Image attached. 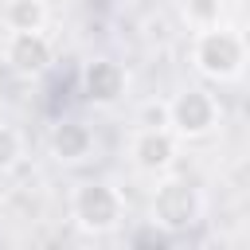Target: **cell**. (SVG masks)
Wrapping results in <instances>:
<instances>
[{
	"label": "cell",
	"mask_w": 250,
	"mask_h": 250,
	"mask_svg": "<svg viewBox=\"0 0 250 250\" xmlns=\"http://www.w3.org/2000/svg\"><path fill=\"white\" fill-rule=\"evenodd\" d=\"M8 27L12 31H43L47 23V4L43 0H12L8 12H4Z\"/></svg>",
	"instance_id": "9c48e42d"
},
{
	"label": "cell",
	"mask_w": 250,
	"mask_h": 250,
	"mask_svg": "<svg viewBox=\"0 0 250 250\" xmlns=\"http://www.w3.org/2000/svg\"><path fill=\"white\" fill-rule=\"evenodd\" d=\"M20 156H23V137H20V129L0 125V172H4V168H12Z\"/></svg>",
	"instance_id": "30bf717a"
},
{
	"label": "cell",
	"mask_w": 250,
	"mask_h": 250,
	"mask_svg": "<svg viewBox=\"0 0 250 250\" xmlns=\"http://www.w3.org/2000/svg\"><path fill=\"white\" fill-rule=\"evenodd\" d=\"M82 90H86L90 102H98V105H113V102L125 94V70H121L117 62H109V59H98V62L86 66V74H82Z\"/></svg>",
	"instance_id": "52a82bcc"
},
{
	"label": "cell",
	"mask_w": 250,
	"mask_h": 250,
	"mask_svg": "<svg viewBox=\"0 0 250 250\" xmlns=\"http://www.w3.org/2000/svg\"><path fill=\"white\" fill-rule=\"evenodd\" d=\"M191 59L195 66L207 74V78H219V82H230L242 74V62H246V43L238 31L230 27H203L191 43Z\"/></svg>",
	"instance_id": "6da1fadb"
},
{
	"label": "cell",
	"mask_w": 250,
	"mask_h": 250,
	"mask_svg": "<svg viewBox=\"0 0 250 250\" xmlns=\"http://www.w3.org/2000/svg\"><path fill=\"white\" fill-rule=\"evenodd\" d=\"M199 211H203V199H199V191H195L191 184H184V180H168V184H160L156 195H152V223L164 227L168 234L191 227V223L199 219Z\"/></svg>",
	"instance_id": "3957f363"
},
{
	"label": "cell",
	"mask_w": 250,
	"mask_h": 250,
	"mask_svg": "<svg viewBox=\"0 0 250 250\" xmlns=\"http://www.w3.org/2000/svg\"><path fill=\"white\" fill-rule=\"evenodd\" d=\"M70 211H74V223L90 234H109L117 223H121V191L113 184H102V180H86L78 184L74 199H70Z\"/></svg>",
	"instance_id": "7a4b0ae2"
},
{
	"label": "cell",
	"mask_w": 250,
	"mask_h": 250,
	"mask_svg": "<svg viewBox=\"0 0 250 250\" xmlns=\"http://www.w3.org/2000/svg\"><path fill=\"white\" fill-rule=\"evenodd\" d=\"M8 62L20 74H39L51 62V39L43 31H12L8 39Z\"/></svg>",
	"instance_id": "8992f818"
},
{
	"label": "cell",
	"mask_w": 250,
	"mask_h": 250,
	"mask_svg": "<svg viewBox=\"0 0 250 250\" xmlns=\"http://www.w3.org/2000/svg\"><path fill=\"white\" fill-rule=\"evenodd\" d=\"M219 105L207 90H184L168 102V125L176 137H207L215 129Z\"/></svg>",
	"instance_id": "277c9868"
},
{
	"label": "cell",
	"mask_w": 250,
	"mask_h": 250,
	"mask_svg": "<svg viewBox=\"0 0 250 250\" xmlns=\"http://www.w3.org/2000/svg\"><path fill=\"white\" fill-rule=\"evenodd\" d=\"M176 156V133L172 125H145L133 141V160L141 172H164Z\"/></svg>",
	"instance_id": "5b68a950"
},
{
	"label": "cell",
	"mask_w": 250,
	"mask_h": 250,
	"mask_svg": "<svg viewBox=\"0 0 250 250\" xmlns=\"http://www.w3.org/2000/svg\"><path fill=\"white\" fill-rule=\"evenodd\" d=\"M51 148H55L59 160L74 164V160L90 156V148H94V133H90L82 121H62V125L51 133Z\"/></svg>",
	"instance_id": "ba28073f"
}]
</instances>
